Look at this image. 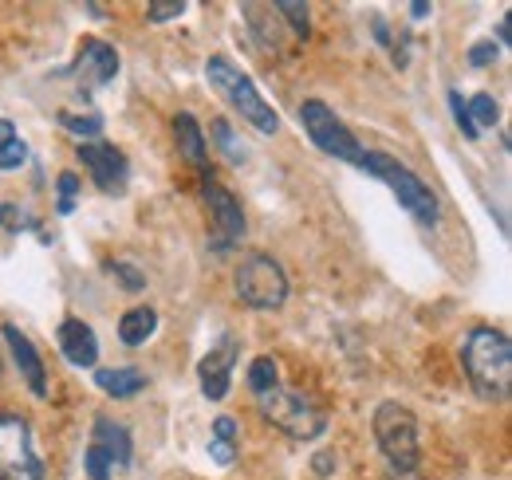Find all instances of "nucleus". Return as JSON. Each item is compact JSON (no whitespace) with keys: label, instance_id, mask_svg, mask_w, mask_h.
<instances>
[{"label":"nucleus","instance_id":"nucleus-1","mask_svg":"<svg viewBox=\"0 0 512 480\" xmlns=\"http://www.w3.org/2000/svg\"><path fill=\"white\" fill-rule=\"evenodd\" d=\"M461 366L469 386L485 402H505L512 390V343L501 327H473L461 343Z\"/></svg>","mask_w":512,"mask_h":480},{"label":"nucleus","instance_id":"nucleus-2","mask_svg":"<svg viewBox=\"0 0 512 480\" xmlns=\"http://www.w3.org/2000/svg\"><path fill=\"white\" fill-rule=\"evenodd\" d=\"M359 170L367 174V178L383 181L390 185V193L398 197V205L418 221V225H426V229H434L438 225V217H442V205H438V193L426 185V181L418 178L410 166H402L398 158H390V154H379V150H363V162H359Z\"/></svg>","mask_w":512,"mask_h":480},{"label":"nucleus","instance_id":"nucleus-3","mask_svg":"<svg viewBox=\"0 0 512 480\" xmlns=\"http://www.w3.org/2000/svg\"><path fill=\"white\" fill-rule=\"evenodd\" d=\"M375 441H379V449H383L386 465H390V473L394 480H406L418 473V465H422V437H418V418L402 406V402H383L379 410H375Z\"/></svg>","mask_w":512,"mask_h":480},{"label":"nucleus","instance_id":"nucleus-4","mask_svg":"<svg viewBox=\"0 0 512 480\" xmlns=\"http://www.w3.org/2000/svg\"><path fill=\"white\" fill-rule=\"evenodd\" d=\"M256 406H260V418L268 421L272 429H280L284 437H292V441H316V437L327 433V414H323V406L312 394L276 386V390L260 394Z\"/></svg>","mask_w":512,"mask_h":480},{"label":"nucleus","instance_id":"nucleus-5","mask_svg":"<svg viewBox=\"0 0 512 480\" xmlns=\"http://www.w3.org/2000/svg\"><path fill=\"white\" fill-rule=\"evenodd\" d=\"M205 79L213 83V91H217L233 111H241V119L253 122L260 134H276V130H280V115L260 99L256 83L237 67V63L229 60V56H209Z\"/></svg>","mask_w":512,"mask_h":480},{"label":"nucleus","instance_id":"nucleus-6","mask_svg":"<svg viewBox=\"0 0 512 480\" xmlns=\"http://www.w3.org/2000/svg\"><path fill=\"white\" fill-rule=\"evenodd\" d=\"M233 284H237L241 303L253 307V311H280L288 303V276H284L280 260L268 256V252H249L237 264Z\"/></svg>","mask_w":512,"mask_h":480},{"label":"nucleus","instance_id":"nucleus-7","mask_svg":"<svg viewBox=\"0 0 512 480\" xmlns=\"http://www.w3.org/2000/svg\"><path fill=\"white\" fill-rule=\"evenodd\" d=\"M300 122H304L308 138L320 146L323 154H331V158H339V162H351V166L363 162L359 138L339 122V115H335L323 99H304V103H300Z\"/></svg>","mask_w":512,"mask_h":480},{"label":"nucleus","instance_id":"nucleus-8","mask_svg":"<svg viewBox=\"0 0 512 480\" xmlns=\"http://www.w3.org/2000/svg\"><path fill=\"white\" fill-rule=\"evenodd\" d=\"M0 480H44L32 425L20 414H0Z\"/></svg>","mask_w":512,"mask_h":480},{"label":"nucleus","instance_id":"nucleus-9","mask_svg":"<svg viewBox=\"0 0 512 480\" xmlns=\"http://www.w3.org/2000/svg\"><path fill=\"white\" fill-rule=\"evenodd\" d=\"M201 197L209 205V252L225 256L245 237V209L221 181H213L209 174L201 178Z\"/></svg>","mask_w":512,"mask_h":480},{"label":"nucleus","instance_id":"nucleus-10","mask_svg":"<svg viewBox=\"0 0 512 480\" xmlns=\"http://www.w3.org/2000/svg\"><path fill=\"white\" fill-rule=\"evenodd\" d=\"M64 75L83 91V95H91V91L107 87V83L119 75V52H115L107 40L87 36V40L79 44V52H75V63L67 67Z\"/></svg>","mask_w":512,"mask_h":480},{"label":"nucleus","instance_id":"nucleus-11","mask_svg":"<svg viewBox=\"0 0 512 480\" xmlns=\"http://www.w3.org/2000/svg\"><path fill=\"white\" fill-rule=\"evenodd\" d=\"M75 154H79V162L87 166L91 181H95V185H99L107 197L127 193L130 162H127V154H123L115 142H79V146H75Z\"/></svg>","mask_w":512,"mask_h":480},{"label":"nucleus","instance_id":"nucleus-12","mask_svg":"<svg viewBox=\"0 0 512 480\" xmlns=\"http://www.w3.org/2000/svg\"><path fill=\"white\" fill-rule=\"evenodd\" d=\"M237 359H241V339L229 335V331L205 351V359H201V366H197V374H201V394H205L209 402H225V398H229Z\"/></svg>","mask_w":512,"mask_h":480},{"label":"nucleus","instance_id":"nucleus-13","mask_svg":"<svg viewBox=\"0 0 512 480\" xmlns=\"http://www.w3.org/2000/svg\"><path fill=\"white\" fill-rule=\"evenodd\" d=\"M0 335H4V343H8V351H12V362L20 366V374H24V382H28V390H32V398H48V374H44V359H40V351L32 347V339L16 327V323H4L0 327Z\"/></svg>","mask_w":512,"mask_h":480},{"label":"nucleus","instance_id":"nucleus-14","mask_svg":"<svg viewBox=\"0 0 512 480\" xmlns=\"http://www.w3.org/2000/svg\"><path fill=\"white\" fill-rule=\"evenodd\" d=\"M56 335H60V351H64V359L71 362V366L91 370V366L99 362V339H95V331H91L83 319L67 315Z\"/></svg>","mask_w":512,"mask_h":480},{"label":"nucleus","instance_id":"nucleus-15","mask_svg":"<svg viewBox=\"0 0 512 480\" xmlns=\"http://www.w3.org/2000/svg\"><path fill=\"white\" fill-rule=\"evenodd\" d=\"M91 445L103 449V457L111 461V469H127L130 465V429L123 421H111V418H95V429H91Z\"/></svg>","mask_w":512,"mask_h":480},{"label":"nucleus","instance_id":"nucleus-16","mask_svg":"<svg viewBox=\"0 0 512 480\" xmlns=\"http://www.w3.org/2000/svg\"><path fill=\"white\" fill-rule=\"evenodd\" d=\"M95 386H99L107 398L127 402V398L146 390V374H142L138 366H107V370H95Z\"/></svg>","mask_w":512,"mask_h":480},{"label":"nucleus","instance_id":"nucleus-17","mask_svg":"<svg viewBox=\"0 0 512 480\" xmlns=\"http://www.w3.org/2000/svg\"><path fill=\"white\" fill-rule=\"evenodd\" d=\"M174 138H178V150H182V158L197 166L201 174H209L205 170V162H209V142H205V134H201V126L193 119L190 111H182L178 119H174Z\"/></svg>","mask_w":512,"mask_h":480},{"label":"nucleus","instance_id":"nucleus-18","mask_svg":"<svg viewBox=\"0 0 512 480\" xmlns=\"http://www.w3.org/2000/svg\"><path fill=\"white\" fill-rule=\"evenodd\" d=\"M154 331H158V311L146 307V303L130 307L127 315L119 319V339H123V347H146V343L154 339Z\"/></svg>","mask_w":512,"mask_h":480},{"label":"nucleus","instance_id":"nucleus-19","mask_svg":"<svg viewBox=\"0 0 512 480\" xmlns=\"http://www.w3.org/2000/svg\"><path fill=\"white\" fill-rule=\"evenodd\" d=\"M245 382H249V390H253L256 398H260V394H268V390H276V386H280V366H276V359H272V355L253 359Z\"/></svg>","mask_w":512,"mask_h":480},{"label":"nucleus","instance_id":"nucleus-20","mask_svg":"<svg viewBox=\"0 0 512 480\" xmlns=\"http://www.w3.org/2000/svg\"><path fill=\"white\" fill-rule=\"evenodd\" d=\"M209 134H213L217 150H221V154H225V158H229L233 166H241V162L249 158V154H245V146H241V138L233 134V126H229L225 119H213V122H209Z\"/></svg>","mask_w":512,"mask_h":480},{"label":"nucleus","instance_id":"nucleus-21","mask_svg":"<svg viewBox=\"0 0 512 480\" xmlns=\"http://www.w3.org/2000/svg\"><path fill=\"white\" fill-rule=\"evenodd\" d=\"M60 126L71 130L75 138H83V142H99V134H103V115H75V111H60Z\"/></svg>","mask_w":512,"mask_h":480},{"label":"nucleus","instance_id":"nucleus-22","mask_svg":"<svg viewBox=\"0 0 512 480\" xmlns=\"http://www.w3.org/2000/svg\"><path fill=\"white\" fill-rule=\"evenodd\" d=\"M465 111H469V119H473L477 130H481V126H497V122H501V107H497V99H493L489 91H481V95L465 99Z\"/></svg>","mask_w":512,"mask_h":480},{"label":"nucleus","instance_id":"nucleus-23","mask_svg":"<svg viewBox=\"0 0 512 480\" xmlns=\"http://www.w3.org/2000/svg\"><path fill=\"white\" fill-rule=\"evenodd\" d=\"M276 12H280L288 24H292V32H296L300 40H308V32H312V20H308L312 12H308V4H296V0H280V4H276Z\"/></svg>","mask_w":512,"mask_h":480},{"label":"nucleus","instance_id":"nucleus-24","mask_svg":"<svg viewBox=\"0 0 512 480\" xmlns=\"http://www.w3.org/2000/svg\"><path fill=\"white\" fill-rule=\"evenodd\" d=\"M83 473L87 480H111V461L103 457V449H95V445H87V453H83Z\"/></svg>","mask_w":512,"mask_h":480},{"label":"nucleus","instance_id":"nucleus-25","mask_svg":"<svg viewBox=\"0 0 512 480\" xmlns=\"http://www.w3.org/2000/svg\"><path fill=\"white\" fill-rule=\"evenodd\" d=\"M0 229H12V233H20V229H36V221H32V217H24V213H20V205H12V201H0Z\"/></svg>","mask_w":512,"mask_h":480},{"label":"nucleus","instance_id":"nucleus-26","mask_svg":"<svg viewBox=\"0 0 512 480\" xmlns=\"http://www.w3.org/2000/svg\"><path fill=\"white\" fill-rule=\"evenodd\" d=\"M449 107H453V122L465 130V138H469V142H477V134H481V130H477V126H473V119H469V111H465V99H461V91H457V87L449 91Z\"/></svg>","mask_w":512,"mask_h":480},{"label":"nucleus","instance_id":"nucleus-27","mask_svg":"<svg viewBox=\"0 0 512 480\" xmlns=\"http://www.w3.org/2000/svg\"><path fill=\"white\" fill-rule=\"evenodd\" d=\"M111 276L127 288V292H142L146 288V276L134 268V264H127V260H119V264H111Z\"/></svg>","mask_w":512,"mask_h":480},{"label":"nucleus","instance_id":"nucleus-28","mask_svg":"<svg viewBox=\"0 0 512 480\" xmlns=\"http://www.w3.org/2000/svg\"><path fill=\"white\" fill-rule=\"evenodd\" d=\"M182 12H186V4H182V0H150V4H146V16H150L154 24H166V20L182 16Z\"/></svg>","mask_w":512,"mask_h":480},{"label":"nucleus","instance_id":"nucleus-29","mask_svg":"<svg viewBox=\"0 0 512 480\" xmlns=\"http://www.w3.org/2000/svg\"><path fill=\"white\" fill-rule=\"evenodd\" d=\"M24 162H28V142H24V138L0 146V170H20Z\"/></svg>","mask_w":512,"mask_h":480},{"label":"nucleus","instance_id":"nucleus-30","mask_svg":"<svg viewBox=\"0 0 512 480\" xmlns=\"http://www.w3.org/2000/svg\"><path fill=\"white\" fill-rule=\"evenodd\" d=\"M75 189H79V178H75V174H60V201H56V209H60L64 217L75 209Z\"/></svg>","mask_w":512,"mask_h":480},{"label":"nucleus","instance_id":"nucleus-31","mask_svg":"<svg viewBox=\"0 0 512 480\" xmlns=\"http://www.w3.org/2000/svg\"><path fill=\"white\" fill-rule=\"evenodd\" d=\"M501 56V48L493 44V40H481V44H473V52H469V63L473 67H489V63Z\"/></svg>","mask_w":512,"mask_h":480},{"label":"nucleus","instance_id":"nucleus-32","mask_svg":"<svg viewBox=\"0 0 512 480\" xmlns=\"http://www.w3.org/2000/svg\"><path fill=\"white\" fill-rule=\"evenodd\" d=\"M209 457H213L221 469H229V465H233V457H237V449H233L229 441H209Z\"/></svg>","mask_w":512,"mask_h":480},{"label":"nucleus","instance_id":"nucleus-33","mask_svg":"<svg viewBox=\"0 0 512 480\" xmlns=\"http://www.w3.org/2000/svg\"><path fill=\"white\" fill-rule=\"evenodd\" d=\"M213 441H229V445H233V441H237V421L221 414V418L213 421Z\"/></svg>","mask_w":512,"mask_h":480},{"label":"nucleus","instance_id":"nucleus-34","mask_svg":"<svg viewBox=\"0 0 512 480\" xmlns=\"http://www.w3.org/2000/svg\"><path fill=\"white\" fill-rule=\"evenodd\" d=\"M312 465H316V473H320V477H327V473L335 469V453H316V461H312Z\"/></svg>","mask_w":512,"mask_h":480},{"label":"nucleus","instance_id":"nucleus-35","mask_svg":"<svg viewBox=\"0 0 512 480\" xmlns=\"http://www.w3.org/2000/svg\"><path fill=\"white\" fill-rule=\"evenodd\" d=\"M16 138H20L16 126H12L8 119H0V146H8V142H16Z\"/></svg>","mask_w":512,"mask_h":480},{"label":"nucleus","instance_id":"nucleus-36","mask_svg":"<svg viewBox=\"0 0 512 480\" xmlns=\"http://www.w3.org/2000/svg\"><path fill=\"white\" fill-rule=\"evenodd\" d=\"M410 12H414V20H426V16L434 12V4H426V0H414V4H410Z\"/></svg>","mask_w":512,"mask_h":480},{"label":"nucleus","instance_id":"nucleus-37","mask_svg":"<svg viewBox=\"0 0 512 480\" xmlns=\"http://www.w3.org/2000/svg\"><path fill=\"white\" fill-rule=\"evenodd\" d=\"M375 40H379L383 48H390V28H386V20H375Z\"/></svg>","mask_w":512,"mask_h":480},{"label":"nucleus","instance_id":"nucleus-38","mask_svg":"<svg viewBox=\"0 0 512 480\" xmlns=\"http://www.w3.org/2000/svg\"><path fill=\"white\" fill-rule=\"evenodd\" d=\"M497 40H501V44H509V20H501V28H497ZM501 44H497V48H501Z\"/></svg>","mask_w":512,"mask_h":480},{"label":"nucleus","instance_id":"nucleus-39","mask_svg":"<svg viewBox=\"0 0 512 480\" xmlns=\"http://www.w3.org/2000/svg\"><path fill=\"white\" fill-rule=\"evenodd\" d=\"M0 370H4V362H0Z\"/></svg>","mask_w":512,"mask_h":480}]
</instances>
